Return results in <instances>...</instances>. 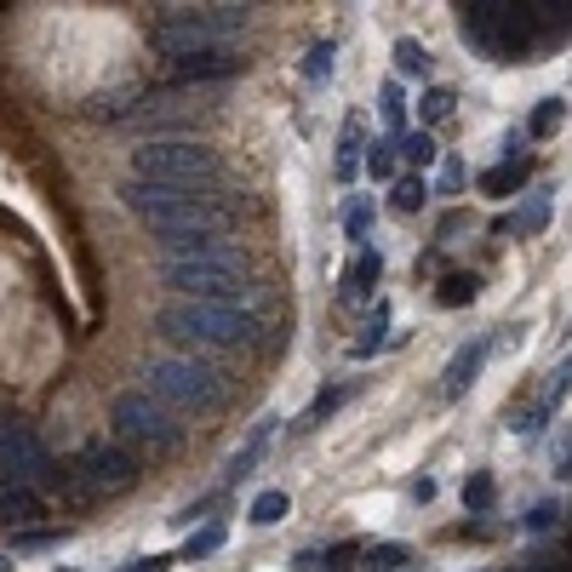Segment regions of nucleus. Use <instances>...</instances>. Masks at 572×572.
<instances>
[{"instance_id": "f704fd0d", "label": "nucleus", "mask_w": 572, "mask_h": 572, "mask_svg": "<svg viewBox=\"0 0 572 572\" xmlns=\"http://www.w3.org/2000/svg\"><path fill=\"white\" fill-rule=\"evenodd\" d=\"M218 498H223V487H218V492H200L195 503H184V510H178L173 521H178V527H189V532H195V521H200V527H207V516L218 510Z\"/></svg>"}, {"instance_id": "9d476101", "label": "nucleus", "mask_w": 572, "mask_h": 572, "mask_svg": "<svg viewBox=\"0 0 572 572\" xmlns=\"http://www.w3.org/2000/svg\"><path fill=\"white\" fill-rule=\"evenodd\" d=\"M384 269H389L384 247H361V252H350V263L339 269V304H366V298H378Z\"/></svg>"}, {"instance_id": "79ce46f5", "label": "nucleus", "mask_w": 572, "mask_h": 572, "mask_svg": "<svg viewBox=\"0 0 572 572\" xmlns=\"http://www.w3.org/2000/svg\"><path fill=\"white\" fill-rule=\"evenodd\" d=\"M0 572H18V561H12L7 550H0Z\"/></svg>"}, {"instance_id": "2eb2a0df", "label": "nucleus", "mask_w": 572, "mask_h": 572, "mask_svg": "<svg viewBox=\"0 0 572 572\" xmlns=\"http://www.w3.org/2000/svg\"><path fill=\"white\" fill-rule=\"evenodd\" d=\"M361 160H366V115H344V126H339V149H332V173H339L344 189L361 178Z\"/></svg>"}, {"instance_id": "5701e85b", "label": "nucleus", "mask_w": 572, "mask_h": 572, "mask_svg": "<svg viewBox=\"0 0 572 572\" xmlns=\"http://www.w3.org/2000/svg\"><path fill=\"white\" fill-rule=\"evenodd\" d=\"M373 212H378V200L373 195H355V200H344L339 207V229H344V241L361 252V247H373L366 235H373Z\"/></svg>"}, {"instance_id": "cd10ccee", "label": "nucleus", "mask_w": 572, "mask_h": 572, "mask_svg": "<svg viewBox=\"0 0 572 572\" xmlns=\"http://www.w3.org/2000/svg\"><path fill=\"white\" fill-rule=\"evenodd\" d=\"M223 538H229V527L223 521H207V527H195L189 538H184V550H178V561H212L218 550H223Z\"/></svg>"}, {"instance_id": "393cba45", "label": "nucleus", "mask_w": 572, "mask_h": 572, "mask_svg": "<svg viewBox=\"0 0 572 572\" xmlns=\"http://www.w3.org/2000/svg\"><path fill=\"white\" fill-rule=\"evenodd\" d=\"M361 566L366 572H407L413 566V544H401V538H378V544L361 550Z\"/></svg>"}, {"instance_id": "6ab92c4d", "label": "nucleus", "mask_w": 572, "mask_h": 572, "mask_svg": "<svg viewBox=\"0 0 572 572\" xmlns=\"http://www.w3.org/2000/svg\"><path fill=\"white\" fill-rule=\"evenodd\" d=\"M429 75H435V52L418 35H401L395 41V81H424L429 86Z\"/></svg>"}, {"instance_id": "aec40b11", "label": "nucleus", "mask_w": 572, "mask_h": 572, "mask_svg": "<svg viewBox=\"0 0 572 572\" xmlns=\"http://www.w3.org/2000/svg\"><path fill=\"white\" fill-rule=\"evenodd\" d=\"M429 200H435V189H429V178H418V173H401V178L389 184V212H395V218H418Z\"/></svg>"}, {"instance_id": "f3484780", "label": "nucleus", "mask_w": 572, "mask_h": 572, "mask_svg": "<svg viewBox=\"0 0 572 572\" xmlns=\"http://www.w3.org/2000/svg\"><path fill=\"white\" fill-rule=\"evenodd\" d=\"M550 212H555V200H550V189H527L521 195V207L503 218V229L516 235V241H538V235L550 229Z\"/></svg>"}, {"instance_id": "dca6fc26", "label": "nucleus", "mask_w": 572, "mask_h": 572, "mask_svg": "<svg viewBox=\"0 0 572 572\" xmlns=\"http://www.w3.org/2000/svg\"><path fill=\"white\" fill-rule=\"evenodd\" d=\"M366 550V538H339V544H310V550H298L287 566L292 572H344V566H355V555Z\"/></svg>"}, {"instance_id": "4468645a", "label": "nucleus", "mask_w": 572, "mask_h": 572, "mask_svg": "<svg viewBox=\"0 0 572 572\" xmlns=\"http://www.w3.org/2000/svg\"><path fill=\"white\" fill-rule=\"evenodd\" d=\"M395 344H401L395 315H389V304L378 298V304H373V315H366V326H361V339L350 344V361H355V366H366L373 355H384V350H395Z\"/></svg>"}, {"instance_id": "ea45409f", "label": "nucleus", "mask_w": 572, "mask_h": 572, "mask_svg": "<svg viewBox=\"0 0 572 572\" xmlns=\"http://www.w3.org/2000/svg\"><path fill=\"white\" fill-rule=\"evenodd\" d=\"M435 492H441V487H435V476H418V481H407V498H413V503H435Z\"/></svg>"}, {"instance_id": "7c9ffc66", "label": "nucleus", "mask_w": 572, "mask_h": 572, "mask_svg": "<svg viewBox=\"0 0 572 572\" xmlns=\"http://www.w3.org/2000/svg\"><path fill=\"white\" fill-rule=\"evenodd\" d=\"M453 110H458V92H453V86H424V92H418V121H424V132L441 126Z\"/></svg>"}, {"instance_id": "0eeeda50", "label": "nucleus", "mask_w": 572, "mask_h": 572, "mask_svg": "<svg viewBox=\"0 0 572 572\" xmlns=\"http://www.w3.org/2000/svg\"><path fill=\"white\" fill-rule=\"evenodd\" d=\"M115 429L126 435V441H149V447H178L184 441V424L166 413L149 389H126L115 401Z\"/></svg>"}, {"instance_id": "2f4dec72", "label": "nucleus", "mask_w": 572, "mask_h": 572, "mask_svg": "<svg viewBox=\"0 0 572 572\" xmlns=\"http://www.w3.org/2000/svg\"><path fill=\"white\" fill-rule=\"evenodd\" d=\"M492 498H498L492 469H469V476H464V510H469V516H487Z\"/></svg>"}, {"instance_id": "72a5a7b5", "label": "nucleus", "mask_w": 572, "mask_h": 572, "mask_svg": "<svg viewBox=\"0 0 572 572\" xmlns=\"http://www.w3.org/2000/svg\"><path fill=\"white\" fill-rule=\"evenodd\" d=\"M35 516H41V503L29 498L23 487L18 492H0V521H35Z\"/></svg>"}, {"instance_id": "6e6552de", "label": "nucleus", "mask_w": 572, "mask_h": 572, "mask_svg": "<svg viewBox=\"0 0 572 572\" xmlns=\"http://www.w3.org/2000/svg\"><path fill=\"white\" fill-rule=\"evenodd\" d=\"M492 355H498V326H492V332H476V339H464V344L447 355V366H441V401H464L469 389L481 384V373H487Z\"/></svg>"}, {"instance_id": "412c9836", "label": "nucleus", "mask_w": 572, "mask_h": 572, "mask_svg": "<svg viewBox=\"0 0 572 572\" xmlns=\"http://www.w3.org/2000/svg\"><path fill=\"white\" fill-rule=\"evenodd\" d=\"M287 516H292V492H287V487H263V492H252V503H247V527H258V532L281 527Z\"/></svg>"}, {"instance_id": "f257e3e1", "label": "nucleus", "mask_w": 572, "mask_h": 572, "mask_svg": "<svg viewBox=\"0 0 572 572\" xmlns=\"http://www.w3.org/2000/svg\"><path fill=\"white\" fill-rule=\"evenodd\" d=\"M160 287L184 304H223V310H258V287L247 281L241 247L195 252V258H160Z\"/></svg>"}, {"instance_id": "c756f323", "label": "nucleus", "mask_w": 572, "mask_h": 572, "mask_svg": "<svg viewBox=\"0 0 572 572\" xmlns=\"http://www.w3.org/2000/svg\"><path fill=\"white\" fill-rule=\"evenodd\" d=\"M561 121H566V97H538V110L527 115V138H538V144L555 138Z\"/></svg>"}, {"instance_id": "58836bf2", "label": "nucleus", "mask_w": 572, "mask_h": 572, "mask_svg": "<svg viewBox=\"0 0 572 572\" xmlns=\"http://www.w3.org/2000/svg\"><path fill=\"white\" fill-rule=\"evenodd\" d=\"M532 138H527V126H510V132H503V138H498V155L503 160H521V149H527Z\"/></svg>"}, {"instance_id": "f8f14e48", "label": "nucleus", "mask_w": 572, "mask_h": 572, "mask_svg": "<svg viewBox=\"0 0 572 572\" xmlns=\"http://www.w3.org/2000/svg\"><path fill=\"white\" fill-rule=\"evenodd\" d=\"M173 70H178V81H229V75L247 70V52L241 46H207V52L178 58Z\"/></svg>"}, {"instance_id": "a19ab883", "label": "nucleus", "mask_w": 572, "mask_h": 572, "mask_svg": "<svg viewBox=\"0 0 572 572\" xmlns=\"http://www.w3.org/2000/svg\"><path fill=\"white\" fill-rule=\"evenodd\" d=\"M555 476L561 481L572 476V429H566V441H555Z\"/></svg>"}, {"instance_id": "473e14b6", "label": "nucleus", "mask_w": 572, "mask_h": 572, "mask_svg": "<svg viewBox=\"0 0 572 572\" xmlns=\"http://www.w3.org/2000/svg\"><path fill=\"white\" fill-rule=\"evenodd\" d=\"M464 184H469V173H464V160H458V155H447V160H441V178H435L429 189L441 195V200H453V195H464Z\"/></svg>"}, {"instance_id": "4c0bfd02", "label": "nucleus", "mask_w": 572, "mask_h": 572, "mask_svg": "<svg viewBox=\"0 0 572 572\" xmlns=\"http://www.w3.org/2000/svg\"><path fill=\"white\" fill-rule=\"evenodd\" d=\"M173 566H178V555H166V550H160V555H138V561H126L121 572H173Z\"/></svg>"}, {"instance_id": "7ed1b4c3", "label": "nucleus", "mask_w": 572, "mask_h": 572, "mask_svg": "<svg viewBox=\"0 0 572 572\" xmlns=\"http://www.w3.org/2000/svg\"><path fill=\"white\" fill-rule=\"evenodd\" d=\"M247 29H252V7H166L155 18V46L178 63L207 46H241Z\"/></svg>"}, {"instance_id": "f03ea898", "label": "nucleus", "mask_w": 572, "mask_h": 572, "mask_svg": "<svg viewBox=\"0 0 572 572\" xmlns=\"http://www.w3.org/2000/svg\"><path fill=\"white\" fill-rule=\"evenodd\" d=\"M160 339H173L184 350H252L258 344V310H223V304H184V298H173L160 315Z\"/></svg>"}, {"instance_id": "9b49d317", "label": "nucleus", "mask_w": 572, "mask_h": 572, "mask_svg": "<svg viewBox=\"0 0 572 572\" xmlns=\"http://www.w3.org/2000/svg\"><path fill=\"white\" fill-rule=\"evenodd\" d=\"M361 389H366V378H355V373H350V378H332V384H321L310 407L292 418V435H315V429H321L326 418H339V413L350 407V401H355Z\"/></svg>"}, {"instance_id": "423d86ee", "label": "nucleus", "mask_w": 572, "mask_h": 572, "mask_svg": "<svg viewBox=\"0 0 572 572\" xmlns=\"http://www.w3.org/2000/svg\"><path fill=\"white\" fill-rule=\"evenodd\" d=\"M218 189H184V184H155V178H121V207L144 223H160V218H189L200 207H212Z\"/></svg>"}, {"instance_id": "1a4fd4ad", "label": "nucleus", "mask_w": 572, "mask_h": 572, "mask_svg": "<svg viewBox=\"0 0 572 572\" xmlns=\"http://www.w3.org/2000/svg\"><path fill=\"white\" fill-rule=\"evenodd\" d=\"M572 395V355H561L555 366H550V378H544V395L532 401V407H521V413H510V435H538L555 413H561V401Z\"/></svg>"}, {"instance_id": "ddd939ff", "label": "nucleus", "mask_w": 572, "mask_h": 572, "mask_svg": "<svg viewBox=\"0 0 572 572\" xmlns=\"http://www.w3.org/2000/svg\"><path fill=\"white\" fill-rule=\"evenodd\" d=\"M275 424H281V418H263V424H252V435H247L241 447H235V458L223 464V492H229V487H241V481L252 476V469L263 464L269 441H275Z\"/></svg>"}, {"instance_id": "e433bc0d", "label": "nucleus", "mask_w": 572, "mask_h": 572, "mask_svg": "<svg viewBox=\"0 0 572 572\" xmlns=\"http://www.w3.org/2000/svg\"><path fill=\"white\" fill-rule=\"evenodd\" d=\"M555 516H561V503H532V510H527V532H550L555 527Z\"/></svg>"}, {"instance_id": "c9c22d12", "label": "nucleus", "mask_w": 572, "mask_h": 572, "mask_svg": "<svg viewBox=\"0 0 572 572\" xmlns=\"http://www.w3.org/2000/svg\"><path fill=\"white\" fill-rule=\"evenodd\" d=\"M70 532H18L12 538V555H41V550H58Z\"/></svg>"}, {"instance_id": "4be33fe9", "label": "nucleus", "mask_w": 572, "mask_h": 572, "mask_svg": "<svg viewBox=\"0 0 572 572\" xmlns=\"http://www.w3.org/2000/svg\"><path fill=\"white\" fill-rule=\"evenodd\" d=\"M378 121H384V138H395V144L413 132V126H407V86H401L395 75L378 86Z\"/></svg>"}, {"instance_id": "20e7f679", "label": "nucleus", "mask_w": 572, "mask_h": 572, "mask_svg": "<svg viewBox=\"0 0 572 572\" xmlns=\"http://www.w3.org/2000/svg\"><path fill=\"white\" fill-rule=\"evenodd\" d=\"M132 178H155V184H184V189H218L223 184V160L212 144L166 132L132 149Z\"/></svg>"}, {"instance_id": "39448f33", "label": "nucleus", "mask_w": 572, "mask_h": 572, "mask_svg": "<svg viewBox=\"0 0 572 572\" xmlns=\"http://www.w3.org/2000/svg\"><path fill=\"white\" fill-rule=\"evenodd\" d=\"M144 389L160 401L166 413H173V407H184V413H218L223 401H229V384L212 373L207 361H189V355H160V361H149Z\"/></svg>"}, {"instance_id": "a211bd4d", "label": "nucleus", "mask_w": 572, "mask_h": 572, "mask_svg": "<svg viewBox=\"0 0 572 572\" xmlns=\"http://www.w3.org/2000/svg\"><path fill=\"white\" fill-rule=\"evenodd\" d=\"M527 178H532V160L521 155V160H498V166H487V173L476 178V189L492 195V200H510V195L527 189Z\"/></svg>"}, {"instance_id": "b1692460", "label": "nucleus", "mask_w": 572, "mask_h": 572, "mask_svg": "<svg viewBox=\"0 0 572 572\" xmlns=\"http://www.w3.org/2000/svg\"><path fill=\"white\" fill-rule=\"evenodd\" d=\"M332 75H339V41H315L304 58H298V81L304 86H326Z\"/></svg>"}, {"instance_id": "c85d7f7f", "label": "nucleus", "mask_w": 572, "mask_h": 572, "mask_svg": "<svg viewBox=\"0 0 572 572\" xmlns=\"http://www.w3.org/2000/svg\"><path fill=\"white\" fill-rule=\"evenodd\" d=\"M481 298V275H447L441 287H435V310H464V304H476Z\"/></svg>"}, {"instance_id": "bb28decb", "label": "nucleus", "mask_w": 572, "mask_h": 572, "mask_svg": "<svg viewBox=\"0 0 572 572\" xmlns=\"http://www.w3.org/2000/svg\"><path fill=\"white\" fill-rule=\"evenodd\" d=\"M401 166H413L418 178H429V166H441V149H435V132H407L401 138Z\"/></svg>"}, {"instance_id": "a878e982", "label": "nucleus", "mask_w": 572, "mask_h": 572, "mask_svg": "<svg viewBox=\"0 0 572 572\" xmlns=\"http://www.w3.org/2000/svg\"><path fill=\"white\" fill-rule=\"evenodd\" d=\"M361 173L373 178V184H395V178H401V144H395V138H373V144H366Z\"/></svg>"}, {"instance_id": "37998d69", "label": "nucleus", "mask_w": 572, "mask_h": 572, "mask_svg": "<svg viewBox=\"0 0 572 572\" xmlns=\"http://www.w3.org/2000/svg\"><path fill=\"white\" fill-rule=\"evenodd\" d=\"M58 572H81V566H58Z\"/></svg>"}]
</instances>
